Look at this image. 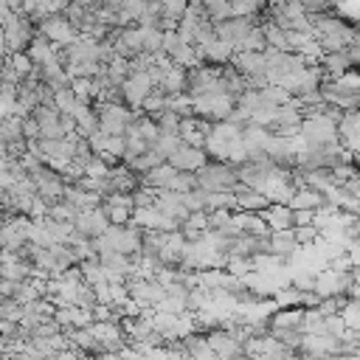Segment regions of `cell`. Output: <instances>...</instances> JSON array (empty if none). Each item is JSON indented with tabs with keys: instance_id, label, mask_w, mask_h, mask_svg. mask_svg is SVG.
<instances>
[{
	"instance_id": "cell-49",
	"label": "cell",
	"mask_w": 360,
	"mask_h": 360,
	"mask_svg": "<svg viewBox=\"0 0 360 360\" xmlns=\"http://www.w3.org/2000/svg\"><path fill=\"white\" fill-rule=\"evenodd\" d=\"M352 278L360 284V262H357V264H352Z\"/></svg>"
},
{
	"instance_id": "cell-17",
	"label": "cell",
	"mask_w": 360,
	"mask_h": 360,
	"mask_svg": "<svg viewBox=\"0 0 360 360\" xmlns=\"http://www.w3.org/2000/svg\"><path fill=\"white\" fill-rule=\"evenodd\" d=\"M70 115L76 118V132H79V135H84V138H90L93 132H98V129H101V124H98V112H96V104L79 101V107H76Z\"/></svg>"
},
{
	"instance_id": "cell-39",
	"label": "cell",
	"mask_w": 360,
	"mask_h": 360,
	"mask_svg": "<svg viewBox=\"0 0 360 360\" xmlns=\"http://www.w3.org/2000/svg\"><path fill=\"white\" fill-rule=\"evenodd\" d=\"M208 14L214 20H225V17H233V0H202Z\"/></svg>"
},
{
	"instance_id": "cell-47",
	"label": "cell",
	"mask_w": 360,
	"mask_h": 360,
	"mask_svg": "<svg viewBox=\"0 0 360 360\" xmlns=\"http://www.w3.org/2000/svg\"><path fill=\"white\" fill-rule=\"evenodd\" d=\"M186 225H194V228H200V231H211L208 211H191V214H188V219H186Z\"/></svg>"
},
{
	"instance_id": "cell-25",
	"label": "cell",
	"mask_w": 360,
	"mask_h": 360,
	"mask_svg": "<svg viewBox=\"0 0 360 360\" xmlns=\"http://www.w3.org/2000/svg\"><path fill=\"white\" fill-rule=\"evenodd\" d=\"M169 98H172V96H169L160 84H155V87H152V93L146 96V101H143V107H141V110H143V112H149L152 118H158V115H163V112L169 110Z\"/></svg>"
},
{
	"instance_id": "cell-36",
	"label": "cell",
	"mask_w": 360,
	"mask_h": 360,
	"mask_svg": "<svg viewBox=\"0 0 360 360\" xmlns=\"http://www.w3.org/2000/svg\"><path fill=\"white\" fill-rule=\"evenodd\" d=\"M76 214H79V208L70 202V200H56V202H51V217L53 219H65V222H73L76 219Z\"/></svg>"
},
{
	"instance_id": "cell-32",
	"label": "cell",
	"mask_w": 360,
	"mask_h": 360,
	"mask_svg": "<svg viewBox=\"0 0 360 360\" xmlns=\"http://www.w3.org/2000/svg\"><path fill=\"white\" fill-rule=\"evenodd\" d=\"M346 304H349V295L346 292H340V295H323L318 301V312L321 315H340L346 309Z\"/></svg>"
},
{
	"instance_id": "cell-28",
	"label": "cell",
	"mask_w": 360,
	"mask_h": 360,
	"mask_svg": "<svg viewBox=\"0 0 360 360\" xmlns=\"http://www.w3.org/2000/svg\"><path fill=\"white\" fill-rule=\"evenodd\" d=\"M53 104L62 110V112H73L79 107V96L73 90V82L70 84H62V87H53Z\"/></svg>"
},
{
	"instance_id": "cell-29",
	"label": "cell",
	"mask_w": 360,
	"mask_h": 360,
	"mask_svg": "<svg viewBox=\"0 0 360 360\" xmlns=\"http://www.w3.org/2000/svg\"><path fill=\"white\" fill-rule=\"evenodd\" d=\"M104 211H107V217H110V222L112 225H127L129 219H132V205H124V202H115V200H110V197H104Z\"/></svg>"
},
{
	"instance_id": "cell-37",
	"label": "cell",
	"mask_w": 360,
	"mask_h": 360,
	"mask_svg": "<svg viewBox=\"0 0 360 360\" xmlns=\"http://www.w3.org/2000/svg\"><path fill=\"white\" fill-rule=\"evenodd\" d=\"M267 48H270V42H267L264 28H262V25H253V31L248 34V39H245V48H242V51H267Z\"/></svg>"
},
{
	"instance_id": "cell-5",
	"label": "cell",
	"mask_w": 360,
	"mask_h": 360,
	"mask_svg": "<svg viewBox=\"0 0 360 360\" xmlns=\"http://www.w3.org/2000/svg\"><path fill=\"white\" fill-rule=\"evenodd\" d=\"M39 31H42L51 42H56V45H70V42H76V39L82 37V31L68 20L65 11H56V14L42 17V20H39Z\"/></svg>"
},
{
	"instance_id": "cell-34",
	"label": "cell",
	"mask_w": 360,
	"mask_h": 360,
	"mask_svg": "<svg viewBox=\"0 0 360 360\" xmlns=\"http://www.w3.org/2000/svg\"><path fill=\"white\" fill-rule=\"evenodd\" d=\"M141 28H143V25H141ZM143 48H146V53H160V51H163V28L146 25V28H143Z\"/></svg>"
},
{
	"instance_id": "cell-48",
	"label": "cell",
	"mask_w": 360,
	"mask_h": 360,
	"mask_svg": "<svg viewBox=\"0 0 360 360\" xmlns=\"http://www.w3.org/2000/svg\"><path fill=\"white\" fill-rule=\"evenodd\" d=\"M346 53H349L352 65H354V68H360V42H352V45H346Z\"/></svg>"
},
{
	"instance_id": "cell-9",
	"label": "cell",
	"mask_w": 360,
	"mask_h": 360,
	"mask_svg": "<svg viewBox=\"0 0 360 360\" xmlns=\"http://www.w3.org/2000/svg\"><path fill=\"white\" fill-rule=\"evenodd\" d=\"M152 87H155V82H152L149 70H135V73H129L127 82L121 84V90H124V101H127L132 110H141L143 101H146V96L152 93Z\"/></svg>"
},
{
	"instance_id": "cell-50",
	"label": "cell",
	"mask_w": 360,
	"mask_h": 360,
	"mask_svg": "<svg viewBox=\"0 0 360 360\" xmlns=\"http://www.w3.org/2000/svg\"><path fill=\"white\" fill-rule=\"evenodd\" d=\"M352 160H354V166L360 169V152H354V155H352Z\"/></svg>"
},
{
	"instance_id": "cell-7",
	"label": "cell",
	"mask_w": 360,
	"mask_h": 360,
	"mask_svg": "<svg viewBox=\"0 0 360 360\" xmlns=\"http://www.w3.org/2000/svg\"><path fill=\"white\" fill-rule=\"evenodd\" d=\"M112 45H115V53L124 56V59H135L141 56L146 48H143V28L141 25H121L112 31Z\"/></svg>"
},
{
	"instance_id": "cell-13",
	"label": "cell",
	"mask_w": 360,
	"mask_h": 360,
	"mask_svg": "<svg viewBox=\"0 0 360 360\" xmlns=\"http://www.w3.org/2000/svg\"><path fill=\"white\" fill-rule=\"evenodd\" d=\"M233 53H236V48L231 45V42H225L222 37H208V39H202V42H197V56H200V62H211V65H228L231 59H233Z\"/></svg>"
},
{
	"instance_id": "cell-12",
	"label": "cell",
	"mask_w": 360,
	"mask_h": 360,
	"mask_svg": "<svg viewBox=\"0 0 360 360\" xmlns=\"http://www.w3.org/2000/svg\"><path fill=\"white\" fill-rule=\"evenodd\" d=\"M352 267L349 270H338V267H329L323 273H318V281H315V292L323 298V295H340V292H349L352 287Z\"/></svg>"
},
{
	"instance_id": "cell-14",
	"label": "cell",
	"mask_w": 360,
	"mask_h": 360,
	"mask_svg": "<svg viewBox=\"0 0 360 360\" xmlns=\"http://www.w3.org/2000/svg\"><path fill=\"white\" fill-rule=\"evenodd\" d=\"M31 115L39 121L42 138H62V135H68L65 127H62V110H59L53 101H48V104H37Z\"/></svg>"
},
{
	"instance_id": "cell-30",
	"label": "cell",
	"mask_w": 360,
	"mask_h": 360,
	"mask_svg": "<svg viewBox=\"0 0 360 360\" xmlns=\"http://www.w3.org/2000/svg\"><path fill=\"white\" fill-rule=\"evenodd\" d=\"M163 160H166V158H163L158 149H146L143 155H138V158H132V160H124V163H129L138 174H146V172H152V169H155L158 163H163Z\"/></svg>"
},
{
	"instance_id": "cell-10",
	"label": "cell",
	"mask_w": 360,
	"mask_h": 360,
	"mask_svg": "<svg viewBox=\"0 0 360 360\" xmlns=\"http://www.w3.org/2000/svg\"><path fill=\"white\" fill-rule=\"evenodd\" d=\"M208 160H211V155L205 152V146H194V143H186V141L169 155V163L180 172H200Z\"/></svg>"
},
{
	"instance_id": "cell-6",
	"label": "cell",
	"mask_w": 360,
	"mask_h": 360,
	"mask_svg": "<svg viewBox=\"0 0 360 360\" xmlns=\"http://www.w3.org/2000/svg\"><path fill=\"white\" fill-rule=\"evenodd\" d=\"M253 25H259L256 22V17H225V20H217V25H214V31H217V37H222L225 42H231L236 51H242L245 48V39H248V34L253 31Z\"/></svg>"
},
{
	"instance_id": "cell-44",
	"label": "cell",
	"mask_w": 360,
	"mask_h": 360,
	"mask_svg": "<svg viewBox=\"0 0 360 360\" xmlns=\"http://www.w3.org/2000/svg\"><path fill=\"white\" fill-rule=\"evenodd\" d=\"M343 318H346V326L349 329H357L360 332V298H349V304L343 309Z\"/></svg>"
},
{
	"instance_id": "cell-24",
	"label": "cell",
	"mask_w": 360,
	"mask_h": 360,
	"mask_svg": "<svg viewBox=\"0 0 360 360\" xmlns=\"http://www.w3.org/2000/svg\"><path fill=\"white\" fill-rule=\"evenodd\" d=\"M22 121H25V118H20V115H6V118L0 121V141H3V146H11V143L25 141Z\"/></svg>"
},
{
	"instance_id": "cell-3",
	"label": "cell",
	"mask_w": 360,
	"mask_h": 360,
	"mask_svg": "<svg viewBox=\"0 0 360 360\" xmlns=\"http://www.w3.org/2000/svg\"><path fill=\"white\" fill-rule=\"evenodd\" d=\"M200 188L205 191H233L239 183V166L231 160H208L200 172H197Z\"/></svg>"
},
{
	"instance_id": "cell-4",
	"label": "cell",
	"mask_w": 360,
	"mask_h": 360,
	"mask_svg": "<svg viewBox=\"0 0 360 360\" xmlns=\"http://www.w3.org/2000/svg\"><path fill=\"white\" fill-rule=\"evenodd\" d=\"M231 65L248 79L250 87H267L270 76H267V53L264 51H236Z\"/></svg>"
},
{
	"instance_id": "cell-27",
	"label": "cell",
	"mask_w": 360,
	"mask_h": 360,
	"mask_svg": "<svg viewBox=\"0 0 360 360\" xmlns=\"http://www.w3.org/2000/svg\"><path fill=\"white\" fill-rule=\"evenodd\" d=\"M304 292L307 290H301L290 281V287H276L273 301H276V307H304Z\"/></svg>"
},
{
	"instance_id": "cell-43",
	"label": "cell",
	"mask_w": 360,
	"mask_h": 360,
	"mask_svg": "<svg viewBox=\"0 0 360 360\" xmlns=\"http://www.w3.org/2000/svg\"><path fill=\"white\" fill-rule=\"evenodd\" d=\"M163 3V17H172V20H183L186 8L191 0H160Z\"/></svg>"
},
{
	"instance_id": "cell-35",
	"label": "cell",
	"mask_w": 360,
	"mask_h": 360,
	"mask_svg": "<svg viewBox=\"0 0 360 360\" xmlns=\"http://www.w3.org/2000/svg\"><path fill=\"white\" fill-rule=\"evenodd\" d=\"M180 121H183V115L177 110H166L163 115H158V127L166 135H180Z\"/></svg>"
},
{
	"instance_id": "cell-33",
	"label": "cell",
	"mask_w": 360,
	"mask_h": 360,
	"mask_svg": "<svg viewBox=\"0 0 360 360\" xmlns=\"http://www.w3.org/2000/svg\"><path fill=\"white\" fill-rule=\"evenodd\" d=\"M197 186H200L197 172H180V169H177L166 188H174V191H180V194H186V191H191V188H197Z\"/></svg>"
},
{
	"instance_id": "cell-18",
	"label": "cell",
	"mask_w": 360,
	"mask_h": 360,
	"mask_svg": "<svg viewBox=\"0 0 360 360\" xmlns=\"http://www.w3.org/2000/svg\"><path fill=\"white\" fill-rule=\"evenodd\" d=\"M264 219H267V225H270V231H278V228H292L295 225V211L290 208V202H270L264 211H259Z\"/></svg>"
},
{
	"instance_id": "cell-20",
	"label": "cell",
	"mask_w": 360,
	"mask_h": 360,
	"mask_svg": "<svg viewBox=\"0 0 360 360\" xmlns=\"http://www.w3.org/2000/svg\"><path fill=\"white\" fill-rule=\"evenodd\" d=\"M160 87H163L169 96H174V93H188V68L172 65V68L163 73Z\"/></svg>"
},
{
	"instance_id": "cell-2",
	"label": "cell",
	"mask_w": 360,
	"mask_h": 360,
	"mask_svg": "<svg viewBox=\"0 0 360 360\" xmlns=\"http://www.w3.org/2000/svg\"><path fill=\"white\" fill-rule=\"evenodd\" d=\"M301 138H304V146H318V149L343 146L340 143V132H338V121H332L323 112L304 115V121H301Z\"/></svg>"
},
{
	"instance_id": "cell-26",
	"label": "cell",
	"mask_w": 360,
	"mask_h": 360,
	"mask_svg": "<svg viewBox=\"0 0 360 360\" xmlns=\"http://www.w3.org/2000/svg\"><path fill=\"white\" fill-rule=\"evenodd\" d=\"M174 172H177V169H174L169 160H163V163H158L152 172H146V174H143V183H146V186H152V188H166V186H169V180L174 177Z\"/></svg>"
},
{
	"instance_id": "cell-45",
	"label": "cell",
	"mask_w": 360,
	"mask_h": 360,
	"mask_svg": "<svg viewBox=\"0 0 360 360\" xmlns=\"http://www.w3.org/2000/svg\"><path fill=\"white\" fill-rule=\"evenodd\" d=\"M183 45H186V39L180 37V31H163V53L174 56Z\"/></svg>"
},
{
	"instance_id": "cell-1",
	"label": "cell",
	"mask_w": 360,
	"mask_h": 360,
	"mask_svg": "<svg viewBox=\"0 0 360 360\" xmlns=\"http://www.w3.org/2000/svg\"><path fill=\"white\" fill-rule=\"evenodd\" d=\"M93 242H96V250H121L127 256H135V253H141V245H143V228L135 225V222L110 225Z\"/></svg>"
},
{
	"instance_id": "cell-23",
	"label": "cell",
	"mask_w": 360,
	"mask_h": 360,
	"mask_svg": "<svg viewBox=\"0 0 360 360\" xmlns=\"http://www.w3.org/2000/svg\"><path fill=\"white\" fill-rule=\"evenodd\" d=\"M321 65H323V70H326L329 79H335V76L346 73L349 68H354L352 59H349V53H346V48H343V51H329V53H323V56H321Z\"/></svg>"
},
{
	"instance_id": "cell-22",
	"label": "cell",
	"mask_w": 360,
	"mask_h": 360,
	"mask_svg": "<svg viewBox=\"0 0 360 360\" xmlns=\"http://www.w3.org/2000/svg\"><path fill=\"white\" fill-rule=\"evenodd\" d=\"M25 51H28V56L34 59V65H42V62H48V59L56 56V42H51L42 31H37V37L31 39V45H28Z\"/></svg>"
},
{
	"instance_id": "cell-16",
	"label": "cell",
	"mask_w": 360,
	"mask_h": 360,
	"mask_svg": "<svg viewBox=\"0 0 360 360\" xmlns=\"http://www.w3.org/2000/svg\"><path fill=\"white\" fill-rule=\"evenodd\" d=\"M304 245L298 242V233H295V225L292 228H278V231H270V253L281 256V259H292Z\"/></svg>"
},
{
	"instance_id": "cell-21",
	"label": "cell",
	"mask_w": 360,
	"mask_h": 360,
	"mask_svg": "<svg viewBox=\"0 0 360 360\" xmlns=\"http://www.w3.org/2000/svg\"><path fill=\"white\" fill-rule=\"evenodd\" d=\"M65 200H70L79 211H82V208H96V205L104 202L101 194L87 191V188H82V186H76V183H68V188H65Z\"/></svg>"
},
{
	"instance_id": "cell-41",
	"label": "cell",
	"mask_w": 360,
	"mask_h": 360,
	"mask_svg": "<svg viewBox=\"0 0 360 360\" xmlns=\"http://www.w3.org/2000/svg\"><path fill=\"white\" fill-rule=\"evenodd\" d=\"M295 233H298V242H301L304 248H309V245H315V242L321 239V231H318L315 222H309V225H295Z\"/></svg>"
},
{
	"instance_id": "cell-40",
	"label": "cell",
	"mask_w": 360,
	"mask_h": 360,
	"mask_svg": "<svg viewBox=\"0 0 360 360\" xmlns=\"http://www.w3.org/2000/svg\"><path fill=\"white\" fill-rule=\"evenodd\" d=\"M225 270L233 273V276H248L250 270H256V264H253L250 256H231L228 264H225Z\"/></svg>"
},
{
	"instance_id": "cell-31",
	"label": "cell",
	"mask_w": 360,
	"mask_h": 360,
	"mask_svg": "<svg viewBox=\"0 0 360 360\" xmlns=\"http://www.w3.org/2000/svg\"><path fill=\"white\" fill-rule=\"evenodd\" d=\"M228 149H231V141H225V138L217 135V132H208V138H205V152H208L214 160H228Z\"/></svg>"
},
{
	"instance_id": "cell-15",
	"label": "cell",
	"mask_w": 360,
	"mask_h": 360,
	"mask_svg": "<svg viewBox=\"0 0 360 360\" xmlns=\"http://www.w3.org/2000/svg\"><path fill=\"white\" fill-rule=\"evenodd\" d=\"M155 208L158 211H163V214H169V217H174L180 225L188 219V205H186V200H183V194L180 191H174V188H158V194H155Z\"/></svg>"
},
{
	"instance_id": "cell-46",
	"label": "cell",
	"mask_w": 360,
	"mask_h": 360,
	"mask_svg": "<svg viewBox=\"0 0 360 360\" xmlns=\"http://www.w3.org/2000/svg\"><path fill=\"white\" fill-rule=\"evenodd\" d=\"M304 8H307V14H323V11H332L335 8V3L332 0H304Z\"/></svg>"
},
{
	"instance_id": "cell-42",
	"label": "cell",
	"mask_w": 360,
	"mask_h": 360,
	"mask_svg": "<svg viewBox=\"0 0 360 360\" xmlns=\"http://www.w3.org/2000/svg\"><path fill=\"white\" fill-rule=\"evenodd\" d=\"M0 318L22 321V304H20L17 298H3V301H0Z\"/></svg>"
},
{
	"instance_id": "cell-8",
	"label": "cell",
	"mask_w": 360,
	"mask_h": 360,
	"mask_svg": "<svg viewBox=\"0 0 360 360\" xmlns=\"http://www.w3.org/2000/svg\"><path fill=\"white\" fill-rule=\"evenodd\" d=\"M143 183V174H138L129 163H112L110 174H107V194H135Z\"/></svg>"
},
{
	"instance_id": "cell-11",
	"label": "cell",
	"mask_w": 360,
	"mask_h": 360,
	"mask_svg": "<svg viewBox=\"0 0 360 360\" xmlns=\"http://www.w3.org/2000/svg\"><path fill=\"white\" fill-rule=\"evenodd\" d=\"M73 225H76V231H79V233H84V236H90V239H96V236H101L112 222H110V217H107L104 205H96V208H82V211L76 214Z\"/></svg>"
},
{
	"instance_id": "cell-19",
	"label": "cell",
	"mask_w": 360,
	"mask_h": 360,
	"mask_svg": "<svg viewBox=\"0 0 360 360\" xmlns=\"http://www.w3.org/2000/svg\"><path fill=\"white\" fill-rule=\"evenodd\" d=\"M323 202H326L323 191H318V188H312V186H298L295 194L290 197V208H292V211H298V208H321Z\"/></svg>"
},
{
	"instance_id": "cell-38",
	"label": "cell",
	"mask_w": 360,
	"mask_h": 360,
	"mask_svg": "<svg viewBox=\"0 0 360 360\" xmlns=\"http://www.w3.org/2000/svg\"><path fill=\"white\" fill-rule=\"evenodd\" d=\"M231 219H233V211H231V208H211V211H208L211 231H228Z\"/></svg>"
}]
</instances>
